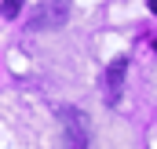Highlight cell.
<instances>
[{
	"instance_id": "3",
	"label": "cell",
	"mask_w": 157,
	"mask_h": 149,
	"mask_svg": "<svg viewBox=\"0 0 157 149\" xmlns=\"http://www.w3.org/2000/svg\"><path fill=\"white\" fill-rule=\"evenodd\" d=\"M124 73H128V58L121 55L106 66V76H102V102L106 106H117L121 102V91H124Z\"/></svg>"
},
{
	"instance_id": "1",
	"label": "cell",
	"mask_w": 157,
	"mask_h": 149,
	"mask_svg": "<svg viewBox=\"0 0 157 149\" xmlns=\"http://www.w3.org/2000/svg\"><path fill=\"white\" fill-rule=\"evenodd\" d=\"M59 124H62V135H66L70 149H88V135H91L88 113H80L77 106H62L59 109Z\"/></svg>"
},
{
	"instance_id": "4",
	"label": "cell",
	"mask_w": 157,
	"mask_h": 149,
	"mask_svg": "<svg viewBox=\"0 0 157 149\" xmlns=\"http://www.w3.org/2000/svg\"><path fill=\"white\" fill-rule=\"evenodd\" d=\"M18 11H22V0H4L0 4V15L4 18H18Z\"/></svg>"
},
{
	"instance_id": "6",
	"label": "cell",
	"mask_w": 157,
	"mask_h": 149,
	"mask_svg": "<svg viewBox=\"0 0 157 149\" xmlns=\"http://www.w3.org/2000/svg\"><path fill=\"white\" fill-rule=\"evenodd\" d=\"M154 51H157V40H154Z\"/></svg>"
},
{
	"instance_id": "2",
	"label": "cell",
	"mask_w": 157,
	"mask_h": 149,
	"mask_svg": "<svg viewBox=\"0 0 157 149\" xmlns=\"http://www.w3.org/2000/svg\"><path fill=\"white\" fill-rule=\"evenodd\" d=\"M70 18V0H44L29 11V29H59Z\"/></svg>"
},
{
	"instance_id": "5",
	"label": "cell",
	"mask_w": 157,
	"mask_h": 149,
	"mask_svg": "<svg viewBox=\"0 0 157 149\" xmlns=\"http://www.w3.org/2000/svg\"><path fill=\"white\" fill-rule=\"evenodd\" d=\"M150 11H154V15H157V0H150Z\"/></svg>"
}]
</instances>
